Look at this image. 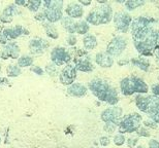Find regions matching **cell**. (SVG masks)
Here are the masks:
<instances>
[{
  "mask_svg": "<svg viewBox=\"0 0 159 148\" xmlns=\"http://www.w3.org/2000/svg\"><path fill=\"white\" fill-rule=\"evenodd\" d=\"M136 134H138V136L139 137H150V132L146 129V127L139 128V130L136 131Z\"/></svg>",
  "mask_w": 159,
  "mask_h": 148,
  "instance_id": "35",
  "label": "cell"
},
{
  "mask_svg": "<svg viewBox=\"0 0 159 148\" xmlns=\"http://www.w3.org/2000/svg\"><path fill=\"white\" fill-rule=\"evenodd\" d=\"M121 92L125 96H131L134 94V87H133V82L130 77H126L121 80L120 82Z\"/></svg>",
  "mask_w": 159,
  "mask_h": 148,
  "instance_id": "20",
  "label": "cell"
},
{
  "mask_svg": "<svg viewBox=\"0 0 159 148\" xmlns=\"http://www.w3.org/2000/svg\"><path fill=\"white\" fill-rule=\"evenodd\" d=\"M117 129H118V125L111 124V122H106V124H104V127H103V130L109 134H113Z\"/></svg>",
  "mask_w": 159,
  "mask_h": 148,
  "instance_id": "34",
  "label": "cell"
},
{
  "mask_svg": "<svg viewBox=\"0 0 159 148\" xmlns=\"http://www.w3.org/2000/svg\"><path fill=\"white\" fill-rule=\"evenodd\" d=\"M139 142V138L136 137H131L127 139V146L129 148H134L136 146V144Z\"/></svg>",
  "mask_w": 159,
  "mask_h": 148,
  "instance_id": "37",
  "label": "cell"
},
{
  "mask_svg": "<svg viewBox=\"0 0 159 148\" xmlns=\"http://www.w3.org/2000/svg\"><path fill=\"white\" fill-rule=\"evenodd\" d=\"M159 39V31L149 26L136 35H133L135 49L143 56H152Z\"/></svg>",
  "mask_w": 159,
  "mask_h": 148,
  "instance_id": "1",
  "label": "cell"
},
{
  "mask_svg": "<svg viewBox=\"0 0 159 148\" xmlns=\"http://www.w3.org/2000/svg\"><path fill=\"white\" fill-rule=\"evenodd\" d=\"M130 23H131V17L124 11H118L114 15V24L116 28L121 32L125 33L128 31Z\"/></svg>",
  "mask_w": 159,
  "mask_h": 148,
  "instance_id": "11",
  "label": "cell"
},
{
  "mask_svg": "<svg viewBox=\"0 0 159 148\" xmlns=\"http://www.w3.org/2000/svg\"><path fill=\"white\" fill-rule=\"evenodd\" d=\"M75 78H77V69L75 64H70V63L66 65L59 74L60 82L64 86H71Z\"/></svg>",
  "mask_w": 159,
  "mask_h": 148,
  "instance_id": "10",
  "label": "cell"
},
{
  "mask_svg": "<svg viewBox=\"0 0 159 148\" xmlns=\"http://www.w3.org/2000/svg\"><path fill=\"white\" fill-rule=\"evenodd\" d=\"M95 62H96L97 65H99L102 68H110L114 64V59L107 53L100 52L95 56Z\"/></svg>",
  "mask_w": 159,
  "mask_h": 148,
  "instance_id": "18",
  "label": "cell"
},
{
  "mask_svg": "<svg viewBox=\"0 0 159 148\" xmlns=\"http://www.w3.org/2000/svg\"><path fill=\"white\" fill-rule=\"evenodd\" d=\"M75 66L77 71L79 70L82 72H91L94 69V66L92 65L90 59L86 56V52L81 49L78 50V56L75 59Z\"/></svg>",
  "mask_w": 159,
  "mask_h": 148,
  "instance_id": "9",
  "label": "cell"
},
{
  "mask_svg": "<svg viewBox=\"0 0 159 148\" xmlns=\"http://www.w3.org/2000/svg\"><path fill=\"white\" fill-rule=\"evenodd\" d=\"M89 90L98 100L107 102L112 106H115L119 102L117 91L110 86L106 80L100 78H94L89 82Z\"/></svg>",
  "mask_w": 159,
  "mask_h": 148,
  "instance_id": "2",
  "label": "cell"
},
{
  "mask_svg": "<svg viewBox=\"0 0 159 148\" xmlns=\"http://www.w3.org/2000/svg\"><path fill=\"white\" fill-rule=\"evenodd\" d=\"M149 116H150V118H151L154 122H156L157 125L159 124V109L156 110V111H154L153 113H152V114H150Z\"/></svg>",
  "mask_w": 159,
  "mask_h": 148,
  "instance_id": "40",
  "label": "cell"
},
{
  "mask_svg": "<svg viewBox=\"0 0 159 148\" xmlns=\"http://www.w3.org/2000/svg\"><path fill=\"white\" fill-rule=\"evenodd\" d=\"M99 142H100V145H101V146H107V145H110L111 140H110V138H109V137L102 136V137H100Z\"/></svg>",
  "mask_w": 159,
  "mask_h": 148,
  "instance_id": "39",
  "label": "cell"
},
{
  "mask_svg": "<svg viewBox=\"0 0 159 148\" xmlns=\"http://www.w3.org/2000/svg\"><path fill=\"white\" fill-rule=\"evenodd\" d=\"M0 58L3 60L7 59H19L20 58V48L16 42L11 41L3 45L0 52Z\"/></svg>",
  "mask_w": 159,
  "mask_h": 148,
  "instance_id": "13",
  "label": "cell"
},
{
  "mask_svg": "<svg viewBox=\"0 0 159 148\" xmlns=\"http://www.w3.org/2000/svg\"><path fill=\"white\" fill-rule=\"evenodd\" d=\"M34 19H35L36 21H40L41 23H43L44 21H47V20H46V17H44L43 11L37 12V14H35V15H34Z\"/></svg>",
  "mask_w": 159,
  "mask_h": 148,
  "instance_id": "42",
  "label": "cell"
},
{
  "mask_svg": "<svg viewBox=\"0 0 159 148\" xmlns=\"http://www.w3.org/2000/svg\"><path fill=\"white\" fill-rule=\"evenodd\" d=\"M142 125V116L138 113H131L121 119L118 125V130L120 134L124 133H134L141 128Z\"/></svg>",
  "mask_w": 159,
  "mask_h": 148,
  "instance_id": "5",
  "label": "cell"
},
{
  "mask_svg": "<svg viewBox=\"0 0 159 148\" xmlns=\"http://www.w3.org/2000/svg\"><path fill=\"white\" fill-rule=\"evenodd\" d=\"M46 72L50 76H56L58 74V66H56L53 63H50L46 66Z\"/></svg>",
  "mask_w": 159,
  "mask_h": 148,
  "instance_id": "32",
  "label": "cell"
},
{
  "mask_svg": "<svg viewBox=\"0 0 159 148\" xmlns=\"http://www.w3.org/2000/svg\"><path fill=\"white\" fill-rule=\"evenodd\" d=\"M135 103H136L138 108L141 110L142 112L146 113V111H147V108H148V104H149V96L139 95L135 98Z\"/></svg>",
  "mask_w": 159,
  "mask_h": 148,
  "instance_id": "25",
  "label": "cell"
},
{
  "mask_svg": "<svg viewBox=\"0 0 159 148\" xmlns=\"http://www.w3.org/2000/svg\"><path fill=\"white\" fill-rule=\"evenodd\" d=\"M41 5H43V1H40V0H29V1H27L26 7L31 12H37Z\"/></svg>",
  "mask_w": 159,
  "mask_h": 148,
  "instance_id": "29",
  "label": "cell"
},
{
  "mask_svg": "<svg viewBox=\"0 0 159 148\" xmlns=\"http://www.w3.org/2000/svg\"><path fill=\"white\" fill-rule=\"evenodd\" d=\"M43 14L46 17V20L49 23H56L58 21H61L63 18L62 15V7H63V1H43Z\"/></svg>",
  "mask_w": 159,
  "mask_h": 148,
  "instance_id": "4",
  "label": "cell"
},
{
  "mask_svg": "<svg viewBox=\"0 0 159 148\" xmlns=\"http://www.w3.org/2000/svg\"><path fill=\"white\" fill-rule=\"evenodd\" d=\"M19 14H20L19 7L15 4V3H11V4L7 5L4 9H3L2 14L0 15V22L3 24L11 23V22L14 21V18Z\"/></svg>",
  "mask_w": 159,
  "mask_h": 148,
  "instance_id": "15",
  "label": "cell"
},
{
  "mask_svg": "<svg viewBox=\"0 0 159 148\" xmlns=\"http://www.w3.org/2000/svg\"><path fill=\"white\" fill-rule=\"evenodd\" d=\"M79 4H81V5H90L91 1H83V0H79Z\"/></svg>",
  "mask_w": 159,
  "mask_h": 148,
  "instance_id": "48",
  "label": "cell"
},
{
  "mask_svg": "<svg viewBox=\"0 0 159 148\" xmlns=\"http://www.w3.org/2000/svg\"><path fill=\"white\" fill-rule=\"evenodd\" d=\"M50 43L48 40L40 38V37H36V38L31 39L28 44V48L31 53L33 55H41L46 50L49 49Z\"/></svg>",
  "mask_w": 159,
  "mask_h": 148,
  "instance_id": "14",
  "label": "cell"
},
{
  "mask_svg": "<svg viewBox=\"0 0 159 148\" xmlns=\"http://www.w3.org/2000/svg\"><path fill=\"white\" fill-rule=\"evenodd\" d=\"M113 18L112 7L109 4H100L92 9L86 17V22L90 25L99 26L110 23Z\"/></svg>",
  "mask_w": 159,
  "mask_h": 148,
  "instance_id": "3",
  "label": "cell"
},
{
  "mask_svg": "<svg viewBox=\"0 0 159 148\" xmlns=\"http://www.w3.org/2000/svg\"><path fill=\"white\" fill-rule=\"evenodd\" d=\"M122 114L123 110L121 107L113 106L103 110L100 114V118L104 122H111V124L119 125L121 119H122Z\"/></svg>",
  "mask_w": 159,
  "mask_h": 148,
  "instance_id": "7",
  "label": "cell"
},
{
  "mask_svg": "<svg viewBox=\"0 0 159 148\" xmlns=\"http://www.w3.org/2000/svg\"><path fill=\"white\" fill-rule=\"evenodd\" d=\"M65 12L67 15V17L71 19H79L82 18L84 15V8L81 4H79L77 2H71L66 6Z\"/></svg>",
  "mask_w": 159,
  "mask_h": 148,
  "instance_id": "17",
  "label": "cell"
},
{
  "mask_svg": "<svg viewBox=\"0 0 159 148\" xmlns=\"http://www.w3.org/2000/svg\"><path fill=\"white\" fill-rule=\"evenodd\" d=\"M92 148H94V147H92ZM96 148H97V147H96Z\"/></svg>",
  "mask_w": 159,
  "mask_h": 148,
  "instance_id": "52",
  "label": "cell"
},
{
  "mask_svg": "<svg viewBox=\"0 0 159 148\" xmlns=\"http://www.w3.org/2000/svg\"><path fill=\"white\" fill-rule=\"evenodd\" d=\"M30 71L33 72V73L36 75H43V73H44L43 68L39 67V66H34V65H32L30 67Z\"/></svg>",
  "mask_w": 159,
  "mask_h": 148,
  "instance_id": "36",
  "label": "cell"
},
{
  "mask_svg": "<svg viewBox=\"0 0 159 148\" xmlns=\"http://www.w3.org/2000/svg\"><path fill=\"white\" fill-rule=\"evenodd\" d=\"M1 32L4 34L7 41H11V40L17 39L20 36L29 35L30 31L22 25H16L14 28H4L1 30Z\"/></svg>",
  "mask_w": 159,
  "mask_h": 148,
  "instance_id": "12",
  "label": "cell"
},
{
  "mask_svg": "<svg viewBox=\"0 0 159 148\" xmlns=\"http://www.w3.org/2000/svg\"><path fill=\"white\" fill-rule=\"evenodd\" d=\"M149 148H159V142L155 139L150 140L149 141Z\"/></svg>",
  "mask_w": 159,
  "mask_h": 148,
  "instance_id": "43",
  "label": "cell"
},
{
  "mask_svg": "<svg viewBox=\"0 0 159 148\" xmlns=\"http://www.w3.org/2000/svg\"><path fill=\"white\" fill-rule=\"evenodd\" d=\"M89 31V24L86 21H80L75 22V33L85 35Z\"/></svg>",
  "mask_w": 159,
  "mask_h": 148,
  "instance_id": "28",
  "label": "cell"
},
{
  "mask_svg": "<svg viewBox=\"0 0 159 148\" xmlns=\"http://www.w3.org/2000/svg\"><path fill=\"white\" fill-rule=\"evenodd\" d=\"M61 25L69 34L75 33V22L74 19L69 17H63L61 20Z\"/></svg>",
  "mask_w": 159,
  "mask_h": 148,
  "instance_id": "23",
  "label": "cell"
},
{
  "mask_svg": "<svg viewBox=\"0 0 159 148\" xmlns=\"http://www.w3.org/2000/svg\"><path fill=\"white\" fill-rule=\"evenodd\" d=\"M152 92H153L154 96H157V97L159 96V83L152 87Z\"/></svg>",
  "mask_w": 159,
  "mask_h": 148,
  "instance_id": "45",
  "label": "cell"
},
{
  "mask_svg": "<svg viewBox=\"0 0 159 148\" xmlns=\"http://www.w3.org/2000/svg\"><path fill=\"white\" fill-rule=\"evenodd\" d=\"M0 70H1V65H0Z\"/></svg>",
  "mask_w": 159,
  "mask_h": 148,
  "instance_id": "51",
  "label": "cell"
},
{
  "mask_svg": "<svg viewBox=\"0 0 159 148\" xmlns=\"http://www.w3.org/2000/svg\"><path fill=\"white\" fill-rule=\"evenodd\" d=\"M22 74V69L19 67L18 64H9L7 67H6V76L7 77H18Z\"/></svg>",
  "mask_w": 159,
  "mask_h": 148,
  "instance_id": "26",
  "label": "cell"
},
{
  "mask_svg": "<svg viewBox=\"0 0 159 148\" xmlns=\"http://www.w3.org/2000/svg\"><path fill=\"white\" fill-rule=\"evenodd\" d=\"M51 61L53 64L59 67V66L69 64V62L71 61V56L65 48L57 46L51 52Z\"/></svg>",
  "mask_w": 159,
  "mask_h": 148,
  "instance_id": "6",
  "label": "cell"
},
{
  "mask_svg": "<svg viewBox=\"0 0 159 148\" xmlns=\"http://www.w3.org/2000/svg\"><path fill=\"white\" fill-rule=\"evenodd\" d=\"M133 82V87H134V93H139V94H146L148 92V86L144 80L141 79L139 77L131 76L130 77Z\"/></svg>",
  "mask_w": 159,
  "mask_h": 148,
  "instance_id": "21",
  "label": "cell"
},
{
  "mask_svg": "<svg viewBox=\"0 0 159 148\" xmlns=\"http://www.w3.org/2000/svg\"><path fill=\"white\" fill-rule=\"evenodd\" d=\"M33 58L29 55H24V56H20V58L18 59V66L22 68H26V67H30L33 64Z\"/></svg>",
  "mask_w": 159,
  "mask_h": 148,
  "instance_id": "27",
  "label": "cell"
},
{
  "mask_svg": "<svg viewBox=\"0 0 159 148\" xmlns=\"http://www.w3.org/2000/svg\"><path fill=\"white\" fill-rule=\"evenodd\" d=\"M131 63L134 66H136V67H139V68H141L142 70H144V71H147L148 70V68H149V63L146 61V60L144 59H133L131 60Z\"/></svg>",
  "mask_w": 159,
  "mask_h": 148,
  "instance_id": "30",
  "label": "cell"
},
{
  "mask_svg": "<svg viewBox=\"0 0 159 148\" xmlns=\"http://www.w3.org/2000/svg\"><path fill=\"white\" fill-rule=\"evenodd\" d=\"M136 148H144V147H143V146H138Z\"/></svg>",
  "mask_w": 159,
  "mask_h": 148,
  "instance_id": "49",
  "label": "cell"
},
{
  "mask_svg": "<svg viewBox=\"0 0 159 148\" xmlns=\"http://www.w3.org/2000/svg\"><path fill=\"white\" fill-rule=\"evenodd\" d=\"M127 42L126 39L122 36H116L111 40L110 43L107 44V53L112 57H118L124 52L126 49Z\"/></svg>",
  "mask_w": 159,
  "mask_h": 148,
  "instance_id": "8",
  "label": "cell"
},
{
  "mask_svg": "<svg viewBox=\"0 0 159 148\" xmlns=\"http://www.w3.org/2000/svg\"><path fill=\"white\" fill-rule=\"evenodd\" d=\"M66 41H67L68 45L74 46V45L77 44V37H75V34H69L67 39H66Z\"/></svg>",
  "mask_w": 159,
  "mask_h": 148,
  "instance_id": "38",
  "label": "cell"
},
{
  "mask_svg": "<svg viewBox=\"0 0 159 148\" xmlns=\"http://www.w3.org/2000/svg\"><path fill=\"white\" fill-rule=\"evenodd\" d=\"M83 43H84V46L86 49L91 50V49H94L97 46V39H96V37L94 35H92V34H87V35H85L84 39H83Z\"/></svg>",
  "mask_w": 159,
  "mask_h": 148,
  "instance_id": "24",
  "label": "cell"
},
{
  "mask_svg": "<svg viewBox=\"0 0 159 148\" xmlns=\"http://www.w3.org/2000/svg\"><path fill=\"white\" fill-rule=\"evenodd\" d=\"M15 3V4L16 5H21V6H27V1H24V0H22V1H21V0H18V1H15L14 2Z\"/></svg>",
  "mask_w": 159,
  "mask_h": 148,
  "instance_id": "46",
  "label": "cell"
},
{
  "mask_svg": "<svg viewBox=\"0 0 159 148\" xmlns=\"http://www.w3.org/2000/svg\"><path fill=\"white\" fill-rule=\"evenodd\" d=\"M43 29H44V32H46V34L50 37V38L57 39L59 37L58 31H57L56 27L54 26L52 23H49V22L44 21L43 23Z\"/></svg>",
  "mask_w": 159,
  "mask_h": 148,
  "instance_id": "22",
  "label": "cell"
},
{
  "mask_svg": "<svg viewBox=\"0 0 159 148\" xmlns=\"http://www.w3.org/2000/svg\"><path fill=\"white\" fill-rule=\"evenodd\" d=\"M144 125H145V127H148V128H151V129H157V124H156V122H154L152 119L145 121Z\"/></svg>",
  "mask_w": 159,
  "mask_h": 148,
  "instance_id": "41",
  "label": "cell"
},
{
  "mask_svg": "<svg viewBox=\"0 0 159 148\" xmlns=\"http://www.w3.org/2000/svg\"><path fill=\"white\" fill-rule=\"evenodd\" d=\"M114 143L116 144L117 146H121V145H123L124 143H125V137H124V135L123 134H116L115 136H114Z\"/></svg>",
  "mask_w": 159,
  "mask_h": 148,
  "instance_id": "33",
  "label": "cell"
},
{
  "mask_svg": "<svg viewBox=\"0 0 159 148\" xmlns=\"http://www.w3.org/2000/svg\"><path fill=\"white\" fill-rule=\"evenodd\" d=\"M151 22H153L152 19H148V18H145V17H139L138 19H135V20L133 21L132 24H131L132 36L139 34V32H142L144 29H146L147 27L150 26Z\"/></svg>",
  "mask_w": 159,
  "mask_h": 148,
  "instance_id": "16",
  "label": "cell"
},
{
  "mask_svg": "<svg viewBox=\"0 0 159 148\" xmlns=\"http://www.w3.org/2000/svg\"><path fill=\"white\" fill-rule=\"evenodd\" d=\"M87 87L82 83H72L71 86L67 87V93L68 95L72 97H77V98H81L84 97L87 94Z\"/></svg>",
  "mask_w": 159,
  "mask_h": 148,
  "instance_id": "19",
  "label": "cell"
},
{
  "mask_svg": "<svg viewBox=\"0 0 159 148\" xmlns=\"http://www.w3.org/2000/svg\"><path fill=\"white\" fill-rule=\"evenodd\" d=\"M0 143H1V136H0Z\"/></svg>",
  "mask_w": 159,
  "mask_h": 148,
  "instance_id": "50",
  "label": "cell"
},
{
  "mask_svg": "<svg viewBox=\"0 0 159 148\" xmlns=\"http://www.w3.org/2000/svg\"><path fill=\"white\" fill-rule=\"evenodd\" d=\"M144 4H145V2L141 1V0H129V1L125 2V6L128 11H133V9L138 8L139 6L144 5Z\"/></svg>",
  "mask_w": 159,
  "mask_h": 148,
  "instance_id": "31",
  "label": "cell"
},
{
  "mask_svg": "<svg viewBox=\"0 0 159 148\" xmlns=\"http://www.w3.org/2000/svg\"><path fill=\"white\" fill-rule=\"evenodd\" d=\"M8 82H9V81L7 80V78L0 76V86H1V84H7Z\"/></svg>",
  "mask_w": 159,
  "mask_h": 148,
  "instance_id": "47",
  "label": "cell"
},
{
  "mask_svg": "<svg viewBox=\"0 0 159 148\" xmlns=\"http://www.w3.org/2000/svg\"><path fill=\"white\" fill-rule=\"evenodd\" d=\"M0 43H1L2 45H5L6 43H8L7 39H6V37L4 36V34H3L1 31H0Z\"/></svg>",
  "mask_w": 159,
  "mask_h": 148,
  "instance_id": "44",
  "label": "cell"
}]
</instances>
